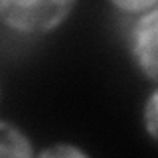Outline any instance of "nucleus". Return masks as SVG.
I'll return each mask as SVG.
<instances>
[{
	"instance_id": "2",
	"label": "nucleus",
	"mask_w": 158,
	"mask_h": 158,
	"mask_svg": "<svg viewBox=\"0 0 158 158\" xmlns=\"http://www.w3.org/2000/svg\"><path fill=\"white\" fill-rule=\"evenodd\" d=\"M131 52L142 73L158 81V8L135 24L131 34Z\"/></svg>"
},
{
	"instance_id": "4",
	"label": "nucleus",
	"mask_w": 158,
	"mask_h": 158,
	"mask_svg": "<svg viewBox=\"0 0 158 158\" xmlns=\"http://www.w3.org/2000/svg\"><path fill=\"white\" fill-rule=\"evenodd\" d=\"M144 125L146 131L154 140H158V89L150 95L144 107Z\"/></svg>"
},
{
	"instance_id": "5",
	"label": "nucleus",
	"mask_w": 158,
	"mask_h": 158,
	"mask_svg": "<svg viewBox=\"0 0 158 158\" xmlns=\"http://www.w3.org/2000/svg\"><path fill=\"white\" fill-rule=\"evenodd\" d=\"M123 12H144L158 4V0H111Z\"/></svg>"
},
{
	"instance_id": "3",
	"label": "nucleus",
	"mask_w": 158,
	"mask_h": 158,
	"mask_svg": "<svg viewBox=\"0 0 158 158\" xmlns=\"http://www.w3.org/2000/svg\"><path fill=\"white\" fill-rule=\"evenodd\" d=\"M0 152L4 156H30L32 148L28 140L20 135L18 128L10 127L8 123H2L0 128Z\"/></svg>"
},
{
	"instance_id": "1",
	"label": "nucleus",
	"mask_w": 158,
	"mask_h": 158,
	"mask_svg": "<svg viewBox=\"0 0 158 158\" xmlns=\"http://www.w3.org/2000/svg\"><path fill=\"white\" fill-rule=\"evenodd\" d=\"M75 0H0L2 22L18 32H48L63 22Z\"/></svg>"
},
{
	"instance_id": "6",
	"label": "nucleus",
	"mask_w": 158,
	"mask_h": 158,
	"mask_svg": "<svg viewBox=\"0 0 158 158\" xmlns=\"http://www.w3.org/2000/svg\"><path fill=\"white\" fill-rule=\"evenodd\" d=\"M52 154H73V156H77V154H83V152L73 150V148H56V150H44L42 152V156H52Z\"/></svg>"
}]
</instances>
